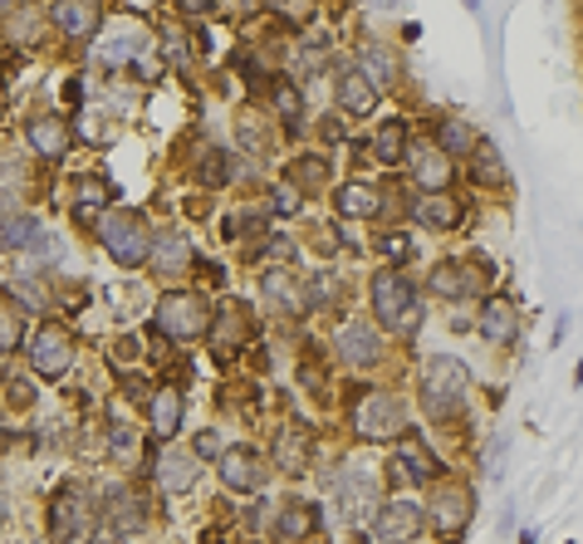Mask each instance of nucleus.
<instances>
[{
  "mask_svg": "<svg viewBox=\"0 0 583 544\" xmlns=\"http://www.w3.org/2000/svg\"><path fill=\"white\" fill-rule=\"evenodd\" d=\"M466 393H471V368H466L461 358L441 354L427 363V373H421V407H427V417L451 422V417L461 412Z\"/></svg>",
  "mask_w": 583,
  "mask_h": 544,
  "instance_id": "1",
  "label": "nucleus"
},
{
  "mask_svg": "<svg viewBox=\"0 0 583 544\" xmlns=\"http://www.w3.org/2000/svg\"><path fill=\"white\" fill-rule=\"evenodd\" d=\"M94 520H98V505H94V491H89V485L64 481L60 491L50 495L54 544H94Z\"/></svg>",
  "mask_w": 583,
  "mask_h": 544,
  "instance_id": "2",
  "label": "nucleus"
},
{
  "mask_svg": "<svg viewBox=\"0 0 583 544\" xmlns=\"http://www.w3.org/2000/svg\"><path fill=\"white\" fill-rule=\"evenodd\" d=\"M373 310H377V324L393 328V334H412L421 324L417 290L407 285L403 270H377L373 275Z\"/></svg>",
  "mask_w": 583,
  "mask_h": 544,
  "instance_id": "3",
  "label": "nucleus"
},
{
  "mask_svg": "<svg viewBox=\"0 0 583 544\" xmlns=\"http://www.w3.org/2000/svg\"><path fill=\"white\" fill-rule=\"evenodd\" d=\"M98 241H103V251L128 270L153 255V231H147V221L137 217V211H108V217L98 221Z\"/></svg>",
  "mask_w": 583,
  "mask_h": 544,
  "instance_id": "4",
  "label": "nucleus"
},
{
  "mask_svg": "<svg viewBox=\"0 0 583 544\" xmlns=\"http://www.w3.org/2000/svg\"><path fill=\"white\" fill-rule=\"evenodd\" d=\"M403 417H407V407H403L397 393L373 388V393H363V398L353 402V432H358L363 441H397L403 437Z\"/></svg>",
  "mask_w": 583,
  "mask_h": 544,
  "instance_id": "5",
  "label": "nucleus"
},
{
  "mask_svg": "<svg viewBox=\"0 0 583 544\" xmlns=\"http://www.w3.org/2000/svg\"><path fill=\"white\" fill-rule=\"evenodd\" d=\"M153 324H157V334H167V338H197L211 328V310H206L201 294H163Z\"/></svg>",
  "mask_w": 583,
  "mask_h": 544,
  "instance_id": "6",
  "label": "nucleus"
},
{
  "mask_svg": "<svg viewBox=\"0 0 583 544\" xmlns=\"http://www.w3.org/2000/svg\"><path fill=\"white\" fill-rule=\"evenodd\" d=\"M30 363L40 378H60L69 373V363H74V334H69L64 324H40L30 338Z\"/></svg>",
  "mask_w": 583,
  "mask_h": 544,
  "instance_id": "7",
  "label": "nucleus"
},
{
  "mask_svg": "<svg viewBox=\"0 0 583 544\" xmlns=\"http://www.w3.org/2000/svg\"><path fill=\"white\" fill-rule=\"evenodd\" d=\"M421 525H427V515H421L417 501H387L373 515V535L383 544H412L421 535Z\"/></svg>",
  "mask_w": 583,
  "mask_h": 544,
  "instance_id": "8",
  "label": "nucleus"
},
{
  "mask_svg": "<svg viewBox=\"0 0 583 544\" xmlns=\"http://www.w3.org/2000/svg\"><path fill=\"white\" fill-rule=\"evenodd\" d=\"M0 251H30V255H54V236L44 231L34 217H25V211H6L0 217Z\"/></svg>",
  "mask_w": 583,
  "mask_h": 544,
  "instance_id": "9",
  "label": "nucleus"
},
{
  "mask_svg": "<svg viewBox=\"0 0 583 544\" xmlns=\"http://www.w3.org/2000/svg\"><path fill=\"white\" fill-rule=\"evenodd\" d=\"M393 481H412V485H431L437 481V457L417 432L397 437V457H393Z\"/></svg>",
  "mask_w": 583,
  "mask_h": 544,
  "instance_id": "10",
  "label": "nucleus"
},
{
  "mask_svg": "<svg viewBox=\"0 0 583 544\" xmlns=\"http://www.w3.org/2000/svg\"><path fill=\"white\" fill-rule=\"evenodd\" d=\"M221 481L231 485V491H260V485L270 481V467H266V457H260L256 447H231V451H221Z\"/></svg>",
  "mask_w": 583,
  "mask_h": 544,
  "instance_id": "11",
  "label": "nucleus"
},
{
  "mask_svg": "<svg viewBox=\"0 0 583 544\" xmlns=\"http://www.w3.org/2000/svg\"><path fill=\"white\" fill-rule=\"evenodd\" d=\"M471 491L466 485H456V481H441L437 491H431V520H437V530L441 535H461L466 530V520H471Z\"/></svg>",
  "mask_w": 583,
  "mask_h": 544,
  "instance_id": "12",
  "label": "nucleus"
},
{
  "mask_svg": "<svg viewBox=\"0 0 583 544\" xmlns=\"http://www.w3.org/2000/svg\"><path fill=\"white\" fill-rule=\"evenodd\" d=\"M147 260H153V270H157L163 280H181L191 265H197V255H191V241H187L181 231L153 236V255H147Z\"/></svg>",
  "mask_w": 583,
  "mask_h": 544,
  "instance_id": "13",
  "label": "nucleus"
},
{
  "mask_svg": "<svg viewBox=\"0 0 583 544\" xmlns=\"http://www.w3.org/2000/svg\"><path fill=\"white\" fill-rule=\"evenodd\" d=\"M339 354L348 368H373L377 358H383V338H377V328L373 324H358V320H348L339 328Z\"/></svg>",
  "mask_w": 583,
  "mask_h": 544,
  "instance_id": "14",
  "label": "nucleus"
},
{
  "mask_svg": "<svg viewBox=\"0 0 583 544\" xmlns=\"http://www.w3.org/2000/svg\"><path fill=\"white\" fill-rule=\"evenodd\" d=\"M153 475H157V485H163L167 495H187L191 485H197V475H201V467H197V457L191 451H163L157 457V467H153Z\"/></svg>",
  "mask_w": 583,
  "mask_h": 544,
  "instance_id": "15",
  "label": "nucleus"
},
{
  "mask_svg": "<svg viewBox=\"0 0 583 544\" xmlns=\"http://www.w3.org/2000/svg\"><path fill=\"white\" fill-rule=\"evenodd\" d=\"M363 79H368L373 88H387V84H397L403 79V60H397V50H387L383 40H368L358 50V64H353Z\"/></svg>",
  "mask_w": 583,
  "mask_h": 544,
  "instance_id": "16",
  "label": "nucleus"
},
{
  "mask_svg": "<svg viewBox=\"0 0 583 544\" xmlns=\"http://www.w3.org/2000/svg\"><path fill=\"white\" fill-rule=\"evenodd\" d=\"M25 138L40 157H50V163H60V157L69 153V143H74V133H69L64 118H54V113H40V118L25 123Z\"/></svg>",
  "mask_w": 583,
  "mask_h": 544,
  "instance_id": "17",
  "label": "nucleus"
},
{
  "mask_svg": "<svg viewBox=\"0 0 583 544\" xmlns=\"http://www.w3.org/2000/svg\"><path fill=\"white\" fill-rule=\"evenodd\" d=\"M407 163H412V172H417V181L427 191H446V187H451V157H446L437 143L407 147Z\"/></svg>",
  "mask_w": 583,
  "mask_h": 544,
  "instance_id": "18",
  "label": "nucleus"
},
{
  "mask_svg": "<svg viewBox=\"0 0 583 544\" xmlns=\"http://www.w3.org/2000/svg\"><path fill=\"white\" fill-rule=\"evenodd\" d=\"M480 280H490V270H486V260H480V270H466L461 260H441L437 270H431V290L441 294V300H466Z\"/></svg>",
  "mask_w": 583,
  "mask_h": 544,
  "instance_id": "19",
  "label": "nucleus"
},
{
  "mask_svg": "<svg viewBox=\"0 0 583 544\" xmlns=\"http://www.w3.org/2000/svg\"><path fill=\"white\" fill-rule=\"evenodd\" d=\"M514 334H520V310H514L510 300H500V294L486 300V310H480V338L506 348V344H514Z\"/></svg>",
  "mask_w": 583,
  "mask_h": 544,
  "instance_id": "20",
  "label": "nucleus"
},
{
  "mask_svg": "<svg viewBox=\"0 0 583 544\" xmlns=\"http://www.w3.org/2000/svg\"><path fill=\"white\" fill-rule=\"evenodd\" d=\"M412 211H417V221L427 226V231H456V226H461V201H451L446 191H427Z\"/></svg>",
  "mask_w": 583,
  "mask_h": 544,
  "instance_id": "21",
  "label": "nucleus"
},
{
  "mask_svg": "<svg viewBox=\"0 0 583 544\" xmlns=\"http://www.w3.org/2000/svg\"><path fill=\"white\" fill-rule=\"evenodd\" d=\"M147 422H153L157 437H177L181 432V393L177 388H157L153 398H147Z\"/></svg>",
  "mask_w": 583,
  "mask_h": 544,
  "instance_id": "22",
  "label": "nucleus"
},
{
  "mask_svg": "<svg viewBox=\"0 0 583 544\" xmlns=\"http://www.w3.org/2000/svg\"><path fill=\"white\" fill-rule=\"evenodd\" d=\"M339 108L343 113H353V118H363V113H373L377 108V88L363 79L358 70H348V74H339Z\"/></svg>",
  "mask_w": 583,
  "mask_h": 544,
  "instance_id": "23",
  "label": "nucleus"
},
{
  "mask_svg": "<svg viewBox=\"0 0 583 544\" xmlns=\"http://www.w3.org/2000/svg\"><path fill=\"white\" fill-rule=\"evenodd\" d=\"M334 201H339L343 217H363V221L383 211V191H377L373 181H348V187L334 191Z\"/></svg>",
  "mask_w": 583,
  "mask_h": 544,
  "instance_id": "24",
  "label": "nucleus"
},
{
  "mask_svg": "<svg viewBox=\"0 0 583 544\" xmlns=\"http://www.w3.org/2000/svg\"><path fill=\"white\" fill-rule=\"evenodd\" d=\"M339 515L348 520V525H363V515H368V505H377V491H373V475H348L343 481V495H339Z\"/></svg>",
  "mask_w": 583,
  "mask_h": 544,
  "instance_id": "25",
  "label": "nucleus"
},
{
  "mask_svg": "<svg viewBox=\"0 0 583 544\" xmlns=\"http://www.w3.org/2000/svg\"><path fill=\"white\" fill-rule=\"evenodd\" d=\"M314 530H319V505H309V501L284 505V510H280V520H274V535H280V540H290V544L309 540Z\"/></svg>",
  "mask_w": 583,
  "mask_h": 544,
  "instance_id": "26",
  "label": "nucleus"
},
{
  "mask_svg": "<svg viewBox=\"0 0 583 544\" xmlns=\"http://www.w3.org/2000/svg\"><path fill=\"white\" fill-rule=\"evenodd\" d=\"M266 300L280 304V310H290V314H304L309 310V294L294 285L290 270H270V275H266Z\"/></svg>",
  "mask_w": 583,
  "mask_h": 544,
  "instance_id": "27",
  "label": "nucleus"
},
{
  "mask_svg": "<svg viewBox=\"0 0 583 544\" xmlns=\"http://www.w3.org/2000/svg\"><path fill=\"white\" fill-rule=\"evenodd\" d=\"M50 20L60 25V35H74V40H89L98 30V6H54Z\"/></svg>",
  "mask_w": 583,
  "mask_h": 544,
  "instance_id": "28",
  "label": "nucleus"
},
{
  "mask_svg": "<svg viewBox=\"0 0 583 544\" xmlns=\"http://www.w3.org/2000/svg\"><path fill=\"white\" fill-rule=\"evenodd\" d=\"M476 128L466 118H441L437 123V147L446 157H466V153H476Z\"/></svg>",
  "mask_w": 583,
  "mask_h": 544,
  "instance_id": "29",
  "label": "nucleus"
},
{
  "mask_svg": "<svg viewBox=\"0 0 583 544\" xmlns=\"http://www.w3.org/2000/svg\"><path fill=\"white\" fill-rule=\"evenodd\" d=\"M103 501H108V505H103V515H108V525L118 530V535H123V530L143 525V510H137V495L133 491H108Z\"/></svg>",
  "mask_w": 583,
  "mask_h": 544,
  "instance_id": "30",
  "label": "nucleus"
},
{
  "mask_svg": "<svg viewBox=\"0 0 583 544\" xmlns=\"http://www.w3.org/2000/svg\"><path fill=\"white\" fill-rule=\"evenodd\" d=\"M373 157H383V163L407 157V128L403 123H383V128L373 133Z\"/></svg>",
  "mask_w": 583,
  "mask_h": 544,
  "instance_id": "31",
  "label": "nucleus"
},
{
  "mask_svg": "<svg viewBox=\"0 0 583 544\" xmlns=\"http://www.w3.org/2000/svg\"><path fill=\"white\" fill-rule=\"evenodd\" d=\"M471 157H476V177H480V181H490V187H506V181H510L506 163H500V153H496L490 143H476Z\"/></svg>",
  "mask_w": 583,
  "mask_h": 544,
  "instance_id": "32",
  "label": "nucleus"
},
{
  "mask_svg": "<svg viewBox=\"0 0 583 544\" xmlns=\"http://www.w3.org/2000/svg\"><path fill=\"white\" fill-rule=\"evenodd\" d=\"M329 181V163L324 157H300V163H290V187H324Z\"/></svg>",
  "mask_w": 583,
  "mask_h": 544,
  "instance_id": "33",
  "label": "nucleus"
},
{
  "mask_svg": "<svg viewBox=\"0 0 583 544\" xmlns=\"http://www.w3.org/2000/svg\"><path fill=\"white\" fill-rule=\"evenodd\" d=\"M274 461H280L284 471H304L309 467V437L304 432H290L280 447H274Z\"/></svg>",
  "mask_w": 583,
  "mask_h": 544,
  "instance_id": "34",
  "label": "nucleus"
},
{
  "mask_svg": "<svg viewBox=\"0 0 583 544\" xmlns=\"http://www.w3.org/2000/svg\"><path fill=\"white\" fill-rule=\"evenodd\" d=\"M74 191H79V217H89V211L103 207V201L113 197L108 181H103V177H79V181H74Z\"/></svg>",
  "mask_w": 583,
  "mask_h": 544,
  "instance_id": "35",
  "label": "nucleus"
},
{
  "mask_svg": "<svg viewBox=\"0 0 583 544\" xmlns=\"http://www.w3.org/2000/svg\"><path fill=\"white\" fill-rule=\"evenodd\" d=\"M270 104L280 108V118H284V123H300V113H304V104H300V88H294L290 79H280V84L270 88Z\"/></svg>",
  "mask_w": 583,
  "mask_h": 544,
  "instance_id": "36",
  "label": "nucleus"
},
{
  "mask_svg": "<svg viewBox=\"0 0 583 544\" xmlns=\"http://www.w3.org/2000/svg\"><path fill=\"white\" fill-rule=\"evenodd\" d=\"M20 338H25V324H20V310H15V304H0V354L20 348Z\"/></svg>",
  "mask_w": 583,
  "mask_h": 544,
  "instance_id": "37",
  "label": "nucleus"
},
{
  "mask_svg": "<svg viewBox=\"0 0 583 544\" xmlns=\"http://www.w3.org/2000/svg\"><path fill=\"white\" fill-rule=\"evenodd\" d=\"M240 310H246V304H231V310L221 314V328H216V344H221V348H231V344H236V334H240V338L250 334V320H246Z\"/></svg>",
  "mask_w": 583,
  "mask_h": 544,
  "instance_id": "38",
  "label": "nucleus"
},
{
  "mask_svg": "<svg viewBox=\"0 0 583 544\" xmlns=\"http://www.w3.org/2000/svg\"><path fill=\"white\" fill-rule=\"evenodd\" d=\"M108 451H113V461H123V467H128V461H137V432L133 427H113L108 432Z\"/></svg>",
  "mask_w": 583,
  "mask_h": 544,
  "instance_id": "39",
  "label": "nucleus"
},
{
  "mask_svg": "<svg viewBox=\"0 0 583 544\" xmlns=\"http://www.w3.org/2000/svg\"><path fill=\"white\" fill-rule=\"evenodd\" d=\"M163 54L171 70H191V54H187V35L181 30H163Z\"/></svg>",
  "mask_w": 583,
  "mask_h": 544,
  "instance_id": "40",
  "label": "nucleus"
},
{
  "mask_svg": "<svg viewBox=\"0 0 583 544\" xmlns=\"http://www.w3.org/2000/svg\"><path fill=\"white\" fill-rule=\"evenodd\" d=\"M270 207H274V211H284V217H290V211H300V191H294L290 181H284V187H274Z\"/></svg>",
  "mask_w": 583,
  "mask_h": 544,
  "instance_id": "41",
  "label": "nucleus"
},
{
  "mask_svg": "<svg viewBox=\"0 0 583 544\" xmlns=\"http://www.w3.org/2000/svg\"><path fill=\"white\" fill-rule=\"evenodd\" d=\"M191 457H197V461L201 457H221V441H216V432H201L197 447H191Z\"/></svg>",
  "mask_w": 583,
  "mask_h": 544,
  "instance_id": "42",
  "label": "nucleus"
},
{
  "mask_svg": "<svg viewBox=\"0 0 583 544\" xmlns=\"http://www.w3.org/2000/svg\"><path fill=\"white\" fill-rule=\"evenodd\" d=\"M206 181H211V187H221V181H226V163H221V153L206 157Z\"/></svg>",
  "mask_w": 583,
  "mask_h": 544,
  "instance_id": "43",
  "label": "nucleus"
},
{
  "mask_svg": "<svg viewBox=\"0 0 583 544\" xmlns=\"http://www.w3.org/2000/svg\"><path fill=\"white\" fill-rule=\"evenodd\" d=\"M113 358H118V363H133V358H137V338H118V344H113Z\"/></svg>",
  "mask_w": 583,
  "mask_h": 544,
  "instance_id": "44",
  "label": "nucleus"
},
{
  "mask_svg": "<svg viewBox=\"0 0 583 544\" xmlns=\"http://www.w3.org/2000/svg\"><path fill=\"white\" fill-rule=\"evenodd\" d=\"M383 251H387V255H397V260H403V255L412 251V245H407V236H387V241H383Z\"/></svg>",
  "mask_w": 583,
  "mask_h": 544,
  "instance_id": "45",
  "label": "nucleus"
},
{
  "mask_svg": "<svg viewBox=\"0 0 583 544\" xmlns=\"http://www.w3.org/2000/svg\"><path fill=\"white\" fill-rule=\"evenodd\" d=\"M0 530H6V501H0Z\"/></svg>",
  "mask_w": 583,
  "mask_h": 544,
  "instance_id": "46",
  "label": "nucleus"
},
{
  "mask_svg": "<svg viewBox=\"0 0 583 544\" xmlns=\"http://www.w3.org/2000/svg\"><path fill=\"white\" fill-rule=\"evenodd\" d=\"M0 98H6V94H0Z\"/></svg>",
  "mask_w": 583,
  "mask_h": 544,
  "instance_id": "47",
  "label": "nucleus"
}]
</instances>
